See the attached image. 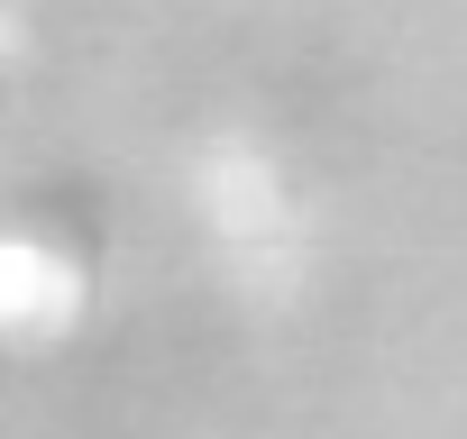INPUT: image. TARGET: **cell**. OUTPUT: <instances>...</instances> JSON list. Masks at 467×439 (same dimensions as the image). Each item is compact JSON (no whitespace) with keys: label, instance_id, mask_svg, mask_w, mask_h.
<instances>
[{"label":"cell","instance_id":"cell-1","mask_svg":"<svg viewBox=\"0 0 467 439\" xmlns=\"http://www.w3.org/2000/svg\"><path fill=\"white\" fill-rule=\"evenodd\" d=\"M0 56H10V19H0Z\"/></svg>","mask_w":467,"mask_h":439}]
</instances>
